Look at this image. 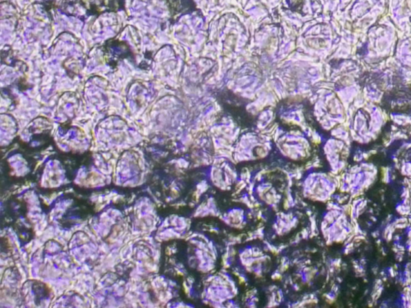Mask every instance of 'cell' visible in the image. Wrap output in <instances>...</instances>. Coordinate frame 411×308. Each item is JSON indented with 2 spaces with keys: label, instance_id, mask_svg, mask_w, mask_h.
Instances as JSON below:
<instances>
[{
  "label": "cell",
  "instance_id": "1",
  "mask_svg": "<svg viewBox=\"0 0 411 308\" xmlns=\"http://www.w3.org/2000/svg\"><path fill=\"white\" fill-rule=\"evenodd\" d=\"M385 108L391 112H407L411 110V89L392 91L384 97Z\"/></svg>",
  "mask_w": 411,
  "mask_h": 308
}]
</instances>
